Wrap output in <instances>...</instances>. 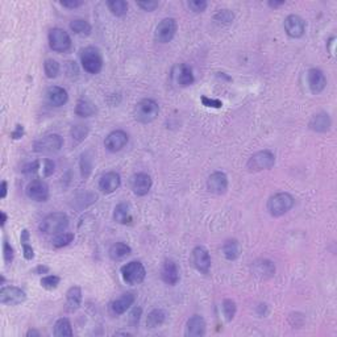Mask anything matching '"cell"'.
<instances>
[{
  "mask_svg": "<svg viewBox=\"0 0 337 337\" xmlns=\"http://www.w3.org/2000/svg\"><path fill=\"white\" fill-rule=\"evenodd\" d=\"M222 310L225 320L232 321L234 316H236V312H237V304L232 299H224L222 303Z\"/></svg>",
  "mask_w": 337,
  "mask_h": 337,
  "instance_id": "74e56055",
  "label": "cell"
},
{
  "mask_svg": "<svg viewBox=\"0 0 337 337\" xmlns=\"http://www.w3.org/2000/svg\"><path fill=\"white\" fill-rule=\"evenodd\" d=\"M285 30L291 39H300L305 32V21L299 15H289L285 19Z\"/></svg>",
  "mask_w": 337,
  "mask_h": 337,
  "instance_id": "2e32d148",
  "label": "cell"
},
{
  "mask_svg": "<svg viewBox=\"0 0 337 337\" xmlns=\"http://www.w3.org/2000/svg\"><path fill=\"white\" fill-rule=\"evenodd\" d=\"M295 204L294 196L289 193H278L267 200V211L273 218H280L290 211Z\"/></svg>",
  "mask_w": 337,
  "mask_h": 337,
  "instance_id": "3957f363",
  "label": "cell"
},
{
  "mask_svg": "<svg viewBox=\"0 0 337 337\" xmlns=\"http://www.w3.org/2000/svg\"><path fill=\"white\" fill-rule=\"evenodd\" d=\"M309 127L311 131L318 132V133H325L331 129L332 127V120L329 115L325 112L316 113L312 116V119L310 120Z\"/></svg>",
  "mask_w": 337,
  "mask_h": 337,
  "instance_id": "cb8c5ba5",
  "label": "cell"
},
{
  "mask_svg": "<svg viewBox=\"0 0 337 337\" xmlns=\"http://www.w3.org/2000/svg\"><path fill=\"white\" fill-rule=\"evenodd\" d=\"M191 261L193 265L199 273L208 274L211 270V257L204 247H195L191 253Z\"/></svg>",
  "mask_w": 337,
  "mask_h": 337,
  "instance_id": "7c38bea8",
  "label": "cell"
},
{
  "mask_svg": "<svg viewBox=\"0 0 337 337\" xmlns=\"http://www.w3.org/2000/svg\"><path fill=\"white\" fill-rule=\"evenodd\" d=\"M207 190L215 195H223L228 190V177L223 171H213L207 179Z\"/></svg>",
  "mask_w": 337,
  "mask_h": 337,
  "instance_id": "4fadbf2b",
  "label": "cell"
},
{
  "mask_svg": "<svg viewBox=\"0 0 337 337\" xmlns=\"http://www.w3.org/2000/svg\"><path fill=\"white\" fill-rule=\"evenodd\" d=\"M206 320L200 315H194L187 320L186 324V336L189 337H200L206 334Z\"/></svg>",
  "mask_w": 337,
  "mask_h": 337,
  "instance_id": "44dd1931",
  "label": "cell"
},
{
  "mask_svg": "<svg viewBox=\"0 0 337 337\" xmlns=\"http://www.w3.org/2000/svg\"><path fill=\"white\" fill-rule=\"evenodd\" d=\"M41 286L46 290H55L58 287V285L61 283V278L54 274H50V275H45L41 278Z\"/></svg>",
  "mask_w": 337,
  "mask_h": 337,
  "instance_id": "60d3db41",
  "label": "cell"
},
{
  "mask_svg": "<svg viewBox=\"0 0 337 337\" xmlns=\"http://www.w3.org/2000/svg\"><path fill=\"white\" fill-rule=\"evenodd\" d=\"M82 303V289L79 286H73L66 292V310L69 312L77 311Z\"/></svg>",
  "mask_w": 337,
  "mask_h": 337,
  "instance_id": "d4e9b609",
  "label": "cell"
},
{
  "mask_svg": "<svg viewBox=\"0 0 337 337\" xmlns=\"http://www.w3.org/2000/svg\"><path fill=\"white\" fill-rule=\"evenodd\" d=\"M200 100H202L203 106L209 107V108H222L223 107V102L219 99H211V98L208 97H202Z\"/></svg>",
  "mask_w": 337,
  "mask_h": 337,
  "instance_id": "7dc6e473",
  "label": "cell"
},
{
  "mask_svg": "<svg viewBox=\"0 0 337 337\" xmlns=\"http://www.w3.org/2000/svg\"><path fill=\"white\" fill-rule=\"evenodd\" d=\"M33 273L36 275H42V274H48L49 273V266H45V265H39V266L36 267L33 270Z\"/></svg>",
  "mask_w": 337,
  "mask_h": 337,
  "instance_id": "f5cc1de1",
  "label": "cell"
},
{
  "mask_svg": "<svg viewBox=\"0 0 337 337\" xmlns=\"http://www.w3.org/2000/svg\"><path fill=\"white\" fill-rule=\"evenodd\" d=\"M80 62L83 70L88 74H99L103 69V57L95 46H87L80 50Z\"/></svg>",
  "mask_w": 337,
  "mask_h": 337,
  "instance_id": "7a4b0ae2",
  "label": "cell"
},
{
  "mask_svg": "<svg viewBox=\"0 0 337 337\" xmlns=\"http://www.w3.org/2000/svg\"><path fill=\"white\" fill-rule=\"evenodd\" d=\"M132 253V249L131 247H129L128 244H126V242H116V244H113L112 247L109 248V258L112 261H121L124 260V258H127L128 256H131Z\"/></svg>",
  "mask_w": 337,
  "mask_h": 337,
  "instance_id": "83f0119b",
  "label": "cell"
},
{
  "mask_svg": "<svg viewBox=\"0 0 337 337\" xmlns=\"http://www.w3.org/2000/svg\"><path fill=\"white\" fill-rule=\"evenodd\" d=\"M0 191H2V194H0V198H2V199H6L7 193H8V183H7V180H3V182H2Z\"/></svg>",
  "mask_w": 337,
  "mask_h": 337,
  "instance_id": "db71d44e",
  "label": "cell"
},
{
  "mask_svg": "<svg viewBox=\"0 0 337 337\" xmlns=\"http://www.w3.org/2000/svg\"><path fill=\"white\" fill-rule=\"evenodd\" d=\"M24 133H25V132H24V127L21 126V124H17L16 128L11 132V138H13V140H20V138H23Z\"/></svg>",
  "mask_w": 337,
  "mask_h": 337,
  "instance_id": "816d5d0a",
  "label": "cell"
},
{
  "mask_svg": "<svg viewBox=\"0 0 337 337\" xmlns=\"http://www.w3.org/2000/svg\"><path fill=\"white\" fill-rule=\"evenodd\" d=\"M213 19L220 24H231L234 19V15L231 10H219Z\"/></svg>",
  "mask_w": 337,
  "mask_h": 337,
  "instance_id": "b9f144b4",
  "label": "cell"
},
{
  "mask_svg": "<svg viewBox=\"0 0 337 337\" xmlns=\"http://www.w3.org/2000/svg\"><path fill=\"white\" fill-rule=\"evenodd\" d=\"M49 46L53 52L65 53L71 48V37L66 30L62 28L50 29L48 36Z\"/></svg>",
  "mask_w": 337,
  "mask_h": 337,
  "instance_id": "ba28073f",
  "label": "cell"
},
{
  "mask_svg": "<svg viewBox=\"0 0 337 337\" xmlns=\"http://www.w3.org/2000/svg\"><path fill=\"white\" fill-rule=\"evenodd\" d=\"M46 100L48 103L53 107H61L68 103L69 95L68 91L65 90L64 87L52 86L49 87L46 91Z\"/></svg>",
  "mask_w": 337,
  "mask_h": 337,
  "instance_id": "603a6c76",
  "label": "cell"
},
{
  "mask_svg": "<svg viewBox=\"0 0 337 337\" xmlns=\"http://www.w3.org/2000/svg\"><path fill=\"white\" fill-rule=\"evenodd\" d=\"M307 80H309V86L312 94H320L327 87V78L320 69H310Z\"/></svg>",
  "mask_w": 337,
  "mask_h": 337,
  "instance_id": "ffe728a7",
  "label": "cell"
},
{
  "mask_svg": "<svg viewBox=\"0 0 337 337\" xmlns=\"http://www.w3.org/2000/svg\"><path fill=\"white\" fill-rule=\"evenodd\" d=\"M74 238H75L74 233H71V232H62V233L55 234L52 240V244L53 247L57 248V249H61V248L70 245L71 242L74 241Z\"/></svg>",
  "mask_w": 337,
  "mask_h": 337,
  "instance_id": "8d00e7d4",
  "label": "cell"
},
{
  "mask_svg": "<svg viewBox=\"0 0 337 337\" xmlns=\"http://www.w3.org/2000/svg\"><path fill=\"white\" fill-rule=\"evenodd\" d=\"M80 175L83 179H87L93 173V155L90 151H84L83 155L80 156Z\"/></svg>",
  "mask_w": 337,
  "mask_h": 337,
  "instance_id": "e575fe53",
  "label": "cell"
},
{
  "mask_svg": "<svg viewBox=\"0 0 337 337\" xmlns=\"http://www.w3.org/2000/svg\"><path fill=\"white\" fill-rule=\"evenodd\" d=\"M69 227V216L64 212H53L42 219L40 223L39 228L42 233L49 234V236H55L58 233H62L68 229Z\"/></svg>",
  "mask_w": 337,
  "mask_h": 337,
  "instance_id": "6da1fadb",
  "label": "cell"
},
{
  "mask_svg": "<svg viewBox=\"0 0 337 337\" xmlns=\"http://www.w3.org/2000/svg\"><path fill=\"white\" fill-rule=\"evenodd\" d=\"M74 332H73V327H71V323L68 318H61L55 321L54 324V336H73Z\"/></svg>",
  "mask_w": 337,
  "mask_h": 337,
  "instance_id": "1f68e13d",
  "label": "cell"
},
{
  "mask_svg": "<svg viewBox=\"0 0 337 337\" xmlns=\"http://www.w3.org/2000/svg\"><path fill=\"white\" fill-rule=\"evenodd\" d=\"M285 4V0H281V2H273V0H269L267 2V6L271 7V8H278V7L283 6Z\"/></svg>",
  "mask_w": 337,
  "mask_h": 337,
  "instance_id": "11a10c76",
  "label": "cell"
},
{
  "mask_svg": "<svg viewBox=\"0 0 337 337\" xmlns=\"http://www.w3.org/2000/svg\"><path fill=\"white\" fill-rule=\"evenodd\" d=\"M44 177H50V175H53V173H54L55 170V164L53 162V160H49V158H46L45 161H44Z\"/></svg>",
  "mask_w": 337,
  "mask_h": 337,
  "instance_id": "c3c4849f",
  "label": "cell"
},
{
  "mask_svg": "<svg viewBox=\"0 0 337 337\" xmlns=\"http://www.w3.org/2000/svg\"><path fill=\"white\" fill-rule=\"evenodd\" d=\"M64 146V138L57 133L44 136L33 144V150L40 155H55Z\"/></svg>",
  "mask_w": 337,
  "mask_h": 337,
  "instance_id": "5b68a950",
  "label": "cell"
},
{
  "mask_svg": "<svg viewBox=\"0 0 337 337\" xmlns=\"http://www.w3.org/2000/svg\"><path fill=\"white\" fill-rule=\"evenodd\" d=\"M41 336V333H40L39 331H36V329H29L28 332H26V337H40Z\"/></svg>",
  "mask_w": 337,
  "mask_h": 337,
  "instance_id": "9f6ffc18",
  "label": "cell"
},
{
  "mask_svg": "<svg viewBox=\"0 0 337 337\" xmlns=\"http://www.w3.org/2000/svg\"><path fill=\"white\" fill-rule=\"evenodd\" d=\"M223 254L224 257L228 261H234L238 257L240 254V249H238V242L234 238H229L224 242L223 245Z\"/></svg>",
  "mask_w": 337,
  "mask_h": 337,
  "instance_id": "4dcf8cb0",
  "label": "cell"
},
{
  "mask_svg": "<svg viewBox=\"0 0 337 337\" xmlns=\"http://www.w3.org/2000/svg\"><path fill=\"white\" fill-rule=\"evenodd\" d=\"M253 273L261 278H270L275 274V266L269 260H257L253 263Z\"/></svg>",
  "mask_w": 337,
  "mask_h": 337,
  "instance_id": "4316f807",
  "label": "cell"
},
{
  "mask_svg": "<svg viewBox=\"0 0 337 337\" xmlns=\"http://www.w3.org/2000/svg\"><path fill=\"white\" fill-rule=\"evenodd\" d=\"M61 6L65 8H70V10H74L78 7L83 6V2L82 0H62Z\"/></svg>",
  "mask_w": 337,
  "mask_h": 337,
  "instance_id": "f907efd6",
  "label": "cell"
},
{
  "mask_svg": "<svg viewBox=\"0 0 337 337\" xmlns=\"http://www.w3.org/2000/svg\"><path fill=\"white\" fill-rule=\"evenodd\" d=\"M160 106L155 99H142L135 107V117L141 124L153 122L158 117Z\"/></svg>",
  "mask_w": 337,
  "mask_h": 337,
  "instance_id": "277c9868",
  "label": "cell"
},
{
  "mask_svg": "<svg viewBox=\"0 0 337 337\" xmlns=\"http://www.w3.org/2000/svg\"><path fill=\"white\" fill-rule=\"evenodd\" d=\"M121 186V177L116 171H109L99 179V190L104 194H112Z\"/></svg>",
  "mask_w": 337,
  "mask_h": 337,
  "instance_id": "ac0fdd59",
  "label": "cell"
},
{
  "mask_svg": "<svg viewBox=\"0 0 337 337\" xmlns=\"http://www.w3.org/2000/svg\"><path fill=\"white\" fill-rule=\"evenodd\" d=\"M0 215H2V227H4L7 223V220H8V216H7V213L4 211L0 212Z\"/></svg>",
  "mask_w": 337,
  "mask_h": 337,
  "instance_id": "6f0895ef",
  "label": "cell"
},
{
  "mask_svg": "<svg viewBox=\"0 0 337 337\" xmlns=\"http://www.w3.org/2000/svg\"><path fill=\"white\" fill-rule=\"evenodd\" d=\"M88 135V127L84 126V124H77L71 128V136H73V140H75V142H82L84 138Z\"/></svg>",
  "mask_w": 337,
  "mask_h": 337,
  "instance_id": "ab89813d",
  "label": "cell"
},
{
  "mask_svg": "<svg viewBox=\"0 0 337 337\" xmlns=\"http://www.w3.org/2000/svg\"><path fill=\"white\" fill-rule=\"evenodd\" d=\"M3 257L7 265L12 263L13 257H15V251H13V248L11 247V244L7 240H4L3 242Z\"/></svg>",
  "mask_w": 337,
  "mask_h": 337,
  "instance_id": "ee69618b",
  "label": "cell"
},
{
  "mask_svg": "<svg viewBox=\"0 0 337 337\" xmlns=\"http://www.w3.org/2000/svg\"><path fill=\"white\" fill-rule=\"evenodd\" d=\"M121 277L124 282L128 285H140L144 282L145 277H146V270L145 266L140 261H131L121 266Z\"/></svg>",
  "mask_w": 337,
  "mask_h": 337,
  "instance_id": "52a82bcc",
  "label": "cell"
},
{
  "mask_svg": "<svg viewBox=\"0 0 337 337\" xmlns=\"http://www.w3.org/2000/svg\"><path fill=\"white\" fill-rule=\"evenodd\" d=\"M142 315V309L141 307H135L132 310L131 315H129V323H131L132 327H137L138 323H140V319H141Z\"/></svg>",
  "mask_w": 337,
  "mask_h": 337,
  "instance_id": "bcb514c9",
  "label": "cell"
},
{
  "mask_svg": "<svg viewBox=\"0 0 337 337\" xmlns=\"http://www.w3.org/2000/svg\"><path fill=\"white\" fill-rule=\"evenodd\" d=\"M39 169H40V161L36 160V161H32V162H28V164L24 165L23 169H21V173L26 174V175H30V174L37 173Z\"/></svg>",
  "mask_w": 337,
  "mask_h": 337,
  "instance_id": "f6af8a7d",
  "label": "cell"
},
{
  "mask_svg": "<svg viewBox=\"0 0 337 337\" xmlns=\"http://www.w3.org/2000/svg\"><path fill=\"white\" fill-rule=\"evenodd\" d=\"M128 135L127 132L121 131V129H116L112 131L104 140V146L108 151L111 153H116V151H120L122 148H126V145L128 144Z\"/></svg>",
  "mask_w": 337,
  "mask_h": 337,
  "instance_id": "5bb4252c",
  "label": "cell"
},
{
  "mask_svg": "<svg viewBox=\"0 0 337 337\" xmlns=\"http://www.w3.org/2000/svg\"><path fill=\"white\" fill-rule=\"evenodd\" d=\"M26 196L29 199L35 202H46L49 199V186L45 180L42 179H33L28 183L26 186Z\"/></svg>",
  "mask_w": 337,
  "mask_h": 337,
  "instance_id": "8fae6325",
  "label": "cell"
},
{
  "mask_svg": "<svg viewBox=\"0 0 337 337\" xmlns=\"http://www.w3.org/2000/svg\"><path fill=\"white\" fill-rule=\"evenodd\" d=\"M113 220L117 224L121 225L131 224L133 218H132L131 206H129L128 203H119L115 207V209H113Z\"/></svg>",
  "mask_w": 337,
  "mask_h": 337,
  "instance_id": "484cf974",
  "label": "cell"
},
{
  "mask_svg": "<svg viewBox=\"0 0 337 337\" xmlns=\"http://www.w3.org/2000/svg\"><path fill=\"white\" fill-rule=\"evenodd\" d=\"M26 300V292L16 286H3L0 289V303L4 305H17Z\"/></svg>",
  "mask_w": 337,
  "mask_h": 337,
  "instance_id": "30bf717a",
  "label": "cell"
},
{
  "mask_svg": "<svg viewBox=\"0 0 337 337\" xmlns=\"http://www.w3.org/2000/svg\"><path fill=\"white\" fill-rule=\"evenodd\" d=\"M189 7H190V10L193 11V12L202 13L207 10L208 3H207L206 0H190Z\"/></svg>",
  "mask_w": 337,
  "mask_h": 337,
  "instance_id": "7bdbcfd3",
  "label": "cell"
},
{
  "mask_svg": "<svg viewBox=\"0 0 337 337\" xmlns=\"http://www.w3.org/2000/svg\"><path fill=\"white\" fill-rule=\"evenodd\" d=\"M165 320H166V312L164 310H153V311L149 312L148 318H146V328L153 329V328L161 327L165 323Z\"/></svg>",
  "mask_w": 337,
  "mask_h": 337,
  "instance_id": "f546056e",
  "label": "cell"
},
{
  "mask_svg": "<svg viewBox=\"0 0 337 337\" xmlns=\"http://www.w3.org/2000/svg\"><path fill=\"white\" fill-rule=\"evenodd\" d=\"M20 241H21V247H23L24 258L28 261H32L33 258H35V251H33L32 245L29 244V241H30V234H29L28 229H23V231H21Z\"/></svg>",
  "mask_w": 337,
  "mask_h": 337,
  "instance_id": "d590c367",
  "label": "cell"
},
{
  "mask_svg": "<svg viewBox=\"0 0 337 337\" xmlns=\"http://www.w3.org/2000/svg\"><path fill=\"white\" fill-rule=\"evenodd\" d=\"M135 300L136 296L133 292H126V294H122L120 298L113 300V302L111 303V305H109V309H111L113 315H122L131 309L133 303H135Z\"/></svg>",
  "mask_w": 337,
  "mask_h": 337,
  "instance_id": "7402d4cb",
  "label": "cell"
},
{
  "mask_svg": "<svg viewBox=\"0 0 337 337\" xmlns=\"http://www.w3.org/2000/svg\"><path fill=\"white\" fill-rule=\"evenodd\" d=\"M178 24L177 20L173 17H166L161 21L156 28L155 40L160 44H167L174 39V36L177 33Z\"/></svg>",
  "mask_w": 337,
  "mask_h": 337,
  "instance_id": "9c48e42d",
  "label": "cell"
},
{
  "mask_svg": "<svg viewBox=\"0 0 337 337\" xmlns=\"http://www.w3.org/2000/svg\"><path fill=\"white\" fill-rule=\"evenodd\" d=\"M173 78L175 79V82H177V84L179 87H189L191 86V84H194V82H195L193 69L186 64L177 65V66L173 69Z\"/></svg>",
  "mask_w": 337,
  "mask_h": 337,
  "instance_id": "e0dca14e",
  "label": "cell"
},
{
  "mask_svg": "<svg viewBox=\"0 0 337 337\" xmlns=\"http://www.w3.org/2000/svg\"><path fill=\"white\" fill-rule=\"evenodd\" d=\"M137 6L140 8H142L144 11H148V12H151V11H155L160 3L158 2H138Z\"/></svg>",
  "mask_w": 337,
  "mask_h": 337,
  "instance_id": "681fc988",
  "label": "cell"
},
{
  "mask_svg": "<svg viewBox=\"0 0 337 337\" xmlns=\"http://www.w3.org/2000/svg\"><path fill=\"white\" fill-rule=\"evenodd\" d=\"M275 165V156L270 150H261L254 153L247 162V169L252 173L269 170Z\"/></svg>",
  "mask_w": 337,
  "mask_h": 337,
  "instance_id": "8992f818",
  "label": "cell"
},
{
  "mask_svg": "<svg viewBox=\"0 0 337 337\" xmlns=\"http://www.w3.org/2000/svg\"><path fill=\"white\" fill-rule=\"evenodd\" d=\"M97 112V107L95 104L88 99H79L75 106V113L80 117H90V116L95 115Z\"/></svg>",
  "mask_w": 337,
  "mask_h": 337,
  "instance_id": "f1b7e54d",
  "label": "cell"
},
{
  "mask_svg": "<svg viewBox=\"0 0 337 337\" xmlns=\"http://www.w3.org/2000/svg\"><path fill=\"white\" fill-rule=\"evenodd\" d=\"M161 278L166 285L170 286H175L179 282V269L173 260L165 261L161 270Z\"/></svg>",
  "mask_w": 337,
  "mask_h": 337,
  "instance_id": "d6986e66",
  "label": "cell"
},
{
  "mask_svg": "<svg viewBox=\"0 0 337 337\" xmlns=\"http://www.w3.org/2000/svg\"><path fill=\"white\" fill-rule=\"evenodd\" d=\"M71 32H74L78 36H90L91 35V24L83 19H75L70 23Z\"/></svg>",
  "mask_w": 337,
  "mask_h": 337,
  "instance_id": "836d02e7",
  "label": "cell"
},
{
  "mask_svg": "<svg viewBox=\"0 0 337 337\" xmlns=\"http://www.w3.org/2000/svg\"><path fill=\"white\" fill-rule=\"evenodd\" d=\"M151 186H153V179L146 173H137L131 178V189L137 196L148 195Z\"/></svg>",
  "mask_w": 337,
  "mask_h": 337,
  "instance_id": "9a60e30c",
  "label": "cell"
},
{
  "mask_svg": "<svg viewBox=\"0 0 337 337\" xmlns=\"http://www.w3.org/2000/svg\"><path fill=\"white\" fill-rule=\"evenodd\" d=\"M44 70H45L46 77L53 79V78H57L58 74H59V70H61V66L58 64L55 59H52V58H49L46 59L45 64H44Z\"/></svg>",
  "mask_w": 337,
  "mask_h": 337,
  "instance_id": "f35d334b",
  "label": "cell"
},
{
  "mask_svg": "<svg viewBox=\"0 0 337 337\" xmlns=\"http://www.w3.org/2000/svg\"><path fill=\"white\" fill-rule=\"evenodd\" d=\"M107 7L111 11L113 16L122 17L126 16L128 12V3L126 0H108L107 2Z\"/></svg>",
  "mask_w": 337,
  "mask_h": 337,
  "instance_id": "d6a6232c",
  "label": "cell"
}]
</instances>
